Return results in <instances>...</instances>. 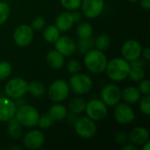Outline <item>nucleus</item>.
Wrapping results in <instances>:
<instances>
[{"mask_svg":"<svg viewBox=\"0 0 150 150\" xmlns=\"http://www.w3.org/2000/svg\"><path fill=\"white\" fill-rule=\"evenodd\" d=\"M129 62L124 58H113L107 62L105 71L108 77L114 82H120L125 80L128 76L130 70Z\"/></svg>","mask_w":150,"mask_h":150,"instance_id":"obj_1","label":"nucleus"},{"mask_svg":"<svg viewBox=\"0 0 150 150\" xmlns=\"http://www.w3.org/2000/svg\"><path fill=\"white\" fill-rule=\"evenodd\" d=\"M83 62L88 71L93 74H101L105 71L108 62L103 51L93 48L85 54Z\"/></svg>","mask_w":150,"mask_h":150,"instance_id":"obj_2","label":"nucleus"},{"mask_svg":"<svg viewBox=\"0 0 150 150\" xmlns=\"http://www.w3.org/2000/svg\"><path fill=\"white\" fill-rule=\"evenodd\" d=\"M14 117L21 126L25 127H34L38 126L40 113L33 106L24 105L17 108Z\"/></svg>","mask_w":150,"mask_h":150,"instance_id":"obj_3","label":"nucleus"},{"mask_svg":"<svg viewBox=\"0 0 150 150\" xmlns=\"http://www.w3.org/2000/svg\"><path fill=\"white\" fill-rule=\"evenodd\" d=\"M69 85L74 93L77 95H84L91 90L93 81L90 76L78 72L76 74H73L69 78Z\"/></svg>","mask_w":150,"mask_h":150,"instance_id":"obj_4","label":"nucleus"},{"mask_svg":"<svg viewBox=\"0 0 150 150\" xmlns=\"http://www.w3.org/2000/svg\"><path fill=\"white\" fill-rule=\"evenodd\" d=\"M28 83L22 77H14L10 79L5 86L4 92L11 99H17L25 96L27 92Z\"/></svg>","mask_w":150,"mask_h":150,"instance_id":"obj_5","label":"nucleus"},{"mask_svg":"<svg viewBox=\"0 0 150 150\" xmlns=\"http://www.w3.org/2000/svg\"><path fill=\"white\" fill-rule=\"evenodd\" d=\"M75 131L76 134L83 139H91L97 133V125L93 120L88 116H83L77 118L74 124Z\"/></svg>","mask_w":150,"mask_h":150,"instance_id":"obj_6","label":"nucleus"},{"mask_svg":"<svg viewBox=\"0 0 150 150\" xmlns=\"http://www.w3.org/2000/svg\"><path fill=\"white\" fill-rule=\"evenodd\" d=\"M69 85L66 81L62 79H57L50 84L47 94L52 101L54 103H61L69 97Z\"/></svg>","mask_w":150,"mask_h":150,"instance_id":"obj_7","label":"nucleus"},{"mask_svg":"<svg viewBox=\"0 0 150 150\" xmlns=\"http://www.w3.org/2000/svg\"><path fill=\"white\" fill-rule=\"evenodd\" d=\"M108 106L99 99H91L86 103L85 112L86 116L93 120L94 121H98L105 119L108 112Z\"/></svg>","mask_w":150,"mask_h":150,"instance_id":"obj_8","label":"nucleus"},{"mask_svg":"<svg viewBox=\"0 0 150 150\" xmlns=\"http://www.w3.org/2000/svg\"><path fill=\"white\" fill-rule=\"evenodd\" d=\"M33 35L34 33L33 28L28 25L22 24L15 29L13 33V40L17 46L25 47L31 44Z\"/></svg>","mask_w":150,"mask_h":150,"instance_id":"obj_9","label":"nucleus"},{"mask_svg":"<svg viewBox=\"0 0 150 150\" xmlns=\"http://www.w3.org/2000/svg\"><path fill=\"white\" fill-rule=\"evenodd\" d=\"M120 99L121 91L117 85L110 83L103 87L101 91V100L107 106H115L120 103Z\"/></svg>","mask_w":150,"mask_h":150,"instance_id":"obj_10","label":"nucleus"},{"mask_svg":"<svg viewBox=\"0 0 150 150\" xmlns=\"http://www.w3.org/2000/svg\"><path fill=\"white\" fill-rule=\"evenodd\" d=\"M81 9L83 14L88 18H95L98 17L104 11V0H82Z\"/></svg>","mask_w":150,"mask_h":150,"instance_id":"obj_11","label":"nucleus"},{"mask_svg":"<svg viewBox=\"0 0 150 150\" xmlns=\"http://www.w3.org/2000/svg\"><path fill=\"white\" fill-rule=\"evenodd\" d=\"M142 51V45L135 40H128L125 41L120 49L122 57L127 62H132L141 57Z\"/></svg>","mask_w":150,"mask_h":150,"instance_id":"obj_12","label":"nucleus"},{"mask_svg":"<svg viewBox=\"0 0 150 150\" xmlns=\"http://www.w3.org/2000/svg\"><path fill=\"white\" fill-rule=\"evenodd\" d=\"M114 118L121 125H127L134 121V112L127 103H118L114 109Z\"/></svg>","mask_w":150,"mask_h":150,"instance_id":"obj_13","label":"nucleus"},{"mask_svg":"<svg viewBox=\"0 0 150 150\" xmlns=\"http://www.w3.org/2000/svg\"><path fill=\"white\" fill-rule=\"evenodd\" d=\"M45 135L40 130H31L23 137V144L28 149H38L43 146Z\"/></svg>","mask_w":150,"mask_h":150,"instance_id":"obj_14","label":"nucleus"},{"mask_svg":"<svg viewBox=\"0 0 150 150\" xmlns=\"http://www.w3.org/2000/svg\"><path fill=\"white\" fill-rule=\"evenodd\" d=\"M17 106L8 97L0 98V122H6L15 116Z\"/></svg>","mask_w":150,"mask_h":150,"instance_id":"obj_15","label":"nucleus"},{"mask_svg":"<svg viewBox=\"0 0 150 150\" xmlns=\"http://www.w3.org/2000/svg\"><path fill=\"white\" fill-rule=\"evenodd\" d=\"M54 47L63 56H71L76 50V44L75 41L67 36L59 37L54 42Z\"/></svg>","mask_w":150,"mask_h":150,"instance_id":"obj_16","label":"nucleus"},{"mask_svg":"<svg viewBox=\"0 0 150 150\" xmlns=\"http://www.w3.org/2000/svg\"><path fill=\"white\" fill-rule=\"evenodd\" d=\"M129 139L135 146H142L145 142L149 141V130L142 127H137L131 131Z\"/></svg>","mask_w":150,"mask_h":150,"instance_id":"obj_17","label":"nucleus"},{"mask_svg":"<svg viewBox=\"0 0 150 150\" xmlns=\"http://www.w3.org/2000/svg\"><path fill=\"white\" fill-rule=\"evenodd\" d=\"M74 25L71 12L64 11L62 12L55 19V26L59 29L60 32H68L72 28Z\"/></svg>","mask_w":150,"mask_h":150,"instance_id":"obj_18","label":"nucleus"},{"mask_svg":"<svg viewBox=\"0 0 150 150\" xmlns=\"http://www.w3.org/2000/svg\"><path fill=\"white\" fill-rule=\"evenodd\" d=\"M47 62L48 63V65L54 69H62L64 66L65 63V60H64V56L58 52L56 49L54 50H50L46 56Z\"/></svg>","mask_w":150,"mask_h":150,"instance_id":"obj_19","label":"nucleus"},{"mask_svg":"<svg viewBox=\"0 0 150 150\" xmlns=\"http://www.w3.org/2000/svg\"><path fill=\"white\" fill-rule=\"evenodd\" d=\"M121 98L128 105L135 104L141 98V92L134 86H127L121 91Z\"/></svg>","mask_w":150,"mask_h":150,"instance_id":"obj_20","label":"nucleus"},{"mask_svg":"<svg viewBox=\"0 0 150 150\" xmlns=\"http://www.w3.org/2000/svg\"><path fill=\"white\" fill-rule=\"evenodd\" d=\"M47 113L54 120V121H62L66 118L68 111L63 105L60 103H55L49 108Z\"/></svg>","mask_w":150,"mask_h":150,"instance_id":"obj_21","label":"nucleus"},{"mask_svg":"<svg viewBox=\"0 0 150 150\" xmlns=\"http://www.w3.org/2000/svg\"><path fill=\"white\" fill-rule=\"evenodd\" d=\"M7 125V133L10 135L11 138L14 140H18L22 136V126L21 124L17 120L15 117L9 120Z\"/></svg>","mask_w":150,"mask_h":150,"instance_id":"obj_22","label":"nucleus"},{"mask_svg":"<svg viewBox=\"0 0 150 150\" xmlns=\"http://www.w3.org/2000/svg\"><path fill=\"white\" fill-rule=\"evenodd\" d=\"M60 31L55 26V25H50L47 26H45L43 29V38L46 41L49 43H54L57 39L60 37Z\"/></svg>","mask_w":150,"mask_h":150,"instance_id":"obj_23","label":"nucleus"},{"mask_svg":"<svg viewBox=\"0 0 150 150\" xmlns=\"http://www.w3.org/2000/svg\"><path fill=\"white\" fill-rule=\"evenodd\" d=\"M27 92H29L34 98H41L45 95L46 89L43 83L38 81H33L28 83Z\"/></svg>","mask_w":150,"mask_h":150,"instance_id":"obj_24","label":"nucleus"},{"mask_svg":"<svg viewBox=\"0 0 150 150\" xmlns=\"http://www.w3.org/2000/svg\"><path fill=\"white\" fill-rule=\"evenodd\" d=\"M86 107V101L82 98H75L70 100L69 104V109L70 112L75 114H80L84 112Z\"/></svg>","mask_w":150,"mask_h":150,"instance_id":"obj_25","label":"nucleus"},{"mask_svg":"<svg viewBox=\"0 0 150 150\" xmlns=\"http://www.w3.org/2000/svg\"><path fill=\"white\" fill-rule=\"evenodd\" d=\"M76 48L80 54H85L87 52L94 48V39H92V37L79 38L76 44Z\"/></svg>","mask_w":150,"mask_h":150,"instance_id":"obj_26","label":"nucleus"},{"mask_svg":"<svg viewBox=\"0 0 150 150\" xmlns=\"http://www.w3.org/2000/svg\"><path fill=\"white\" fill-rule=\"evenodd\" d=\"M94 46L98 50L105 51L111 46V39L107 34L102 33L94 40Z\"/></svg>","mask_w":150,"mask_h":150,"instance_id":"obj_27","label":"nucleus"},{"mask_svg":"<svg viewBox=\"0 0 150 150\" xmlns=\"http://www.w3.org/2000/svg\"><path fill=\"white\" fill-rule=\"evenodd\" d=\"M93 28L89 22L83 21L78 24L76 28V34L79 38H89L91 37Z\"/></svg>","mask_w":150,"mask_h":150,"instance_id":"obj_28","label":"nucleus"},{"mask_svg":"<svg viewBox=\"0 0 150 150\" xmlns=\"http://www.w3.org/2000/svg\"><path fill=\"white\" fill-rule=\"evenodd\" d=\"M128 76L130 77V79L132 81L139 83L140 81H142L145 77V72H144L143 68L131 67L130 70H129V73H128Z\"/></svg>","mask_w":150,"mask_h":150,"instance_id":"obj_29","label":"nucleus"},{"mask_svg":"<svg viewBox=\"0 0 150 150\" xmlns=\"http://www.w3.org/2000/svg\"><path fill=\"white\" fill-rule=\"evenodd\" d=\"M12 72L11 64L6 61L0 62V80L7 79Z\"/></svg>","mask_w":150,"mask_h":150,"instance_id":"obj_30","label":"nucleus"},{"mask_svg":"<svg viewBox=\"0 0 150 150\" xmlns=\"http://www.w3.org/2000/svg\"><path fill=\"white\" fill-rule=\"evenodd\" d=\"M10 13H11L10 5L4 1H0V25H2L6 22V20L10 16Z\"/></svg>","mask_w":150,"mask_h":150,"instance_id":"obj_31","label":"nucleus"},{"mask_svg":"<svg viewBox=\"0 0 150 150\" xmlns=\"http://www.w3.org/2000/svg\"><path fill=\"white\" fill-rule=\"evenodd\" d=\"M54 120L50 117L48 113H44L42 115H40L39 120H38V126L42 129L49 128L54 124Z\"/></svg>","mask_w":150,"mask_h":150,"instance_id":"obj_32","label":"nucleus"},{"mask_svg":"<svg viewBox=\"0 0 150 150\" xmlns=\"http://www.w3.org/2000/svg\"><path fill=\"white\" fill-rule=\"evenodd\" d=\"M140 110L146 116L150 115V97L149 95H143L140 98Z\"/></svg>","mask_w":150,"mask_h":150,"instance_id":"obj_33","label":"nucleus"},{"mask_svg":"<svg viewBox=\"0 0 150 150\" xmlns=\"http://www.w3.org/2000/svg\"><path fill=\"white\" fill-rule=\"evenodd\" d=\"M60 2L62 7L72 11L80 8L82 0H60Z\"/></svg>","mask_w":150,"mask_h":150,"instance_id":"obj_34","label":"nucleus"},{"mask_svg":"<svg viewBox=\"0 0 150 150\" xmlns=\"http://www.w3.org/2000/svg\"><path fill=\"white\" fill-rule=\"evenodd\" d=\"M30 26L33 28V31H42L46 26V20L43 17L37 16L32 20Z\"/></svg>","mask_w":150,"mask_h":150,"instance_id":"obj_35","label":"nucleus"},{"mask_svg":"<svg viewBox=\"0 0 150 150\" xmlns=\"http://www.w3.org/2000/svg\"><path fill=\"white\" fill-rule=\"evenodd\" d=\"M67 69L71 75L78 73L81 70V63H80V62L76 60V59L69 60L68 62V63H67Z\"/></svg>","mask_w":150,"mask_h":150,"instance_id":"obj_36","label":"nucleus"},{"mask_svg":"<svg viewBox=\"0 0 150 150\" xmlns=\"http://www.w3.org/2000/svg\"><path fill=\"white\" fill-rule=\"evenodd\" d=\"M139 91L141 92V94L143 95H149L150 93V83L149 80L147 79H142V81H140V84H139V88H138Z\"/></svg>","mask_w":150,"mask_h":150,"instance_id":"obj_37","label":"nucleus"},{"mask_svg":"<svg viewBox=\"0 0 150 150\" xmlns=\"http://www.w3.org/2000/svg\"><path fill=\"white\" fill-rule=\"evenodd\" d=\"M128 140V136L125 132H119L115 135V141L120 145H125L127 144Z\"/></svg>","mask_w":150,"mask_h":150,"instance_id":"obj_38","label":"nucleus"},{"mask_svg":"<svg viewBox=\"0 0 150 150\" xmlns=\"http://www.w3.org/2000/svg\"><path fill=\"white\" fill-rule=\"evenodd\" d=\"M129 64H130V67H141V68H143L144 65H145V62L143 60L141 59V57L132 61V62H129Z\"/></svg>","mask_w":150,"mask_h":150,"instance_id":"obj_39","label":"nucleus"},{"mask_svg":"<svg viewBox=\"0 0 150 150\" xmlns=\"http://www.w3.org/2000/svg\"><path fill=\"white\" fill-rule=\"evenodd\" d=\"M73 12H71V16H72V19L74 23H79L82 19V14L77 11L76 10L72 11Z\"/></svg>","mask_w":150,"mask_h":150,"instance_id":"obj_40","label":"nucleus"},{"mask_svg":"<svg viewBox=\"0 0 150 150\" xmlns=\"http://www.w3.org/2000/svg\"><path fill=\"white\" fill-rule=\"evenodd\" d=\"M77 118H78V117L76 116V114L70 112L69 114H67V116H66V118H65V119H67V120H68V122H69V124L74 125V124H75V122L76 121Z\"/></svg>","mask_w":150,"mask_h":150,"instance_id":"obj_41","label":"nucleus"},{"mask_svg":"<svg viewBox=\"0 0 150 150\" xmlns=\"http://www.w3.org/2000/svg\"><path fill=\"white\" fill-rule=\"evenodd\" d=\"M141 7L146 11H149L150 9V0H141Z\"/></svg>","mask_w":150,"mask_h":150,"instance_id":"obj_42","label":"nucleus"},{"mask_svg":"<svg viewBox=\"0 0 150 150\" xmlns=\"http://www.w3.org/2000/svg\"><path fill=\"white\" fill-rule=\"evenodd\" d=\"M14 103H15V105H16L17 108H18V107H20V106H22V105H26V101L23 98V97H22V98H17V99H15Z\"/></svg>","mask_w":150,"mask_h":150,"instance_id":"obj_43","label":"nucleus"},{"mask_svg":"<svg viewBox=\"0 0 150 150\" xmlns=\"http://www.w3.org/2000/svg\"><path fill=\"white\" fill-rule=\"evenodd\" d=\"M142 54H143V58L147 61H149L150 59V48L149 47H146L145 49H143V51H142Z\"/></svg>","mask_w":150,"mask_h":150,"instance_id":"obj_44","label":"nucleus"},{"mask_svg":"<svg viewBox=\"0 0 150 150\" xmlns=\"http://www.w3.org/2000/svg\"><path fill=\"white\" fill-rule=\"evenodd\" d=\"M122 149L123 150H138V148L134 145V144H125L123 147H122Z\"/></svg>","mask_w":150,"mask_h":150,"instance_id":"obj_45","label":"nucleus"},{"mask_svg":"<svg viewBox=\"0 0 150 150\" xmlns=\"http://www.w3.org/2000/svg\"><path fill=\"white\" fill-rule=\"evenodd\" d=\"M142 146H143V147H142V150H149L150 142L149 141H148V142H145Z\"/></svg>","mask_w":150,"mask_h":150,"instance_id":"obj_46","label":"nucleus"},{"mask_svg":"<svg viewBox=\"0 0 150 150\" xmlns=\"http://www.w3.org/2000/svg\"><path fill=\"white\" fill-rule=\"evenodd\" d=\"M127 1H129V2H132V3H135V2H138L139 0H127Z\"/></svg>","mask_w":150,"mask_h":150,"instance_id":"obj_47","label":"nucleus"}]
</instances>
